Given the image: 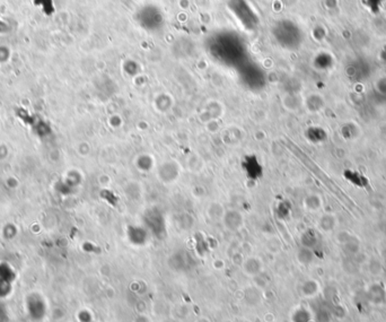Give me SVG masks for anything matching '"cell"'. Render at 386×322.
Masks as SVG:
<instances>
[{
  "label": "cell",
  "mask_w": 386,
  "mask_h": 322,
  "mask_svg": "<svg viewBox=\"0 0 386 322\" xmlns=\"http://www.w3.org/2000/svg\"><path fill=\"white\" fill-rule=\"evenodd\" d=\"M365 1H366L367 5H370L371 8L373 9V8H374V7H377V6L382 5V1H383V0H365Z\"/></svg>",
  "instance_id": "obj_1"
},
{
  "label": "cell",
  "mask_w": 386,
  "mask_h": 322,
  "mask_svg": "<svg viewBox=\"0 0 386 322\" xmlns=\"http://www.w3.org/2000/svg\"><path fill=\"white\" fill-rule=\"evenodd\" d=\"M194 322H212V321L210 320V318H208V317L201 316V317H199L198 319H196Z\"/></svg>",
  "instance_id": "obj_2"
}]
</instances>
